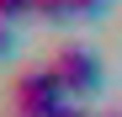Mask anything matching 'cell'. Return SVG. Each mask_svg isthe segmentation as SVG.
Listing matches in <instances>:
<instances>
[{"mask_svg": "<svg viewBox=\"0 0 122 117\" xmlns=\"http://www.w3.org/2000/svg\"><path fill=\"white\" fill-rule=\"evenodd\" d=\"M0 106H11V112H21V117H64L69 90H64V80L53 74V64H27V69L11 74Z\"/></svg>", "mask_w": 122, "mask_h": 117, "instance_id": "cell-1", "label": "cell"}, {"mask_svg": "<svg viewBox=\"0 0 122 117\" xmlns=\"http://www.w3.org/2000/svg\"><path fill=\"white\" fill-rule=\"evenodd\" d=\"M48 64H53L58 80H64V90H69V96H90V90L101 85V58H96L85 43H58Z\"/></svg>", "mask_w": 122, "mask_h": 117, "instance_id": "cell-2", "label": "cell"}, {"mask_svg": "<svg viewBox=\"0 0 122 117\" xmlns=\"http://www.w3.org/2000/svg\"><path fill=\"white\" fill-rule=\"evenodd\" d=\"M32 16H43V21H74L85 11H80V0H32Z\"/></svg>", "mask_w": 122, "mask_h": 117, "instance_id": "cell-3", "label": "cell"}, {"mask_svg": "<svg viewBox=\"0 0 122 117\" xmlns=\"http://www.w3.org/2000/svg\"><path fill=\"white\" fill-rule=\"evenodd\" d=\"M21 16H32V0H0V21L5 27H16Z\"/></svg>", "mask_w": 122, "mask_h": 117, "instance_id": "cell-4", "label": "cell"}, {"mask_svg": "<svg viewBox=\"0 0 122 117\" xmlns=\"http://www.w3.org/2000/svg\"><path fill=\"white\" fill-rule=\"evenodd\" d=\"M11 48H16V32H11V27H5V21H0V58H5V53H11Z\"/></svg>", "mask_w": 122, "mask_h": 117, "instance_id": "cell-5", "label": "cell"}, {"mask_svg": "<svg viewBox=\"0 0 122 117\" xmlns=\"http://www.w3.org/2000/svg\"><path fill=\"white\" fill-rule=\"evenodd\" d=\"M64 117H85V112H80V106H64Z\"/></svg>", "mask_w": 122, "mask_h": 117, "instance_id": "cell-6", "label": "cell"}, {"mask_svg": "<svg viewBox=\"0 0 122 117\" xmlns=\"http://www.w3.org/2000/svg\"><path fill=\"white\" fill-rule=\"evenodd\" d=\"M0 117H21V112H11V106H0Z\"/></svg>", "mask_w": 122, "mask_h": 117, "instance_id": "cell-7", "label": "cell"}, {"mask_svg": "<svg viewBox=\"0 0 122 117\" xmlns=\"http://www.w3.org/2000/svg\"><path fill=\"white\" fill-rule=\"evenodd\" d=\"M106 117H122V112H106Z\"/></svg>", "mask_w": 122, "mask_h": 117, "instance_id": "cell-8", "label": "cell"}]
</instances>
